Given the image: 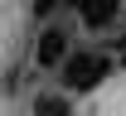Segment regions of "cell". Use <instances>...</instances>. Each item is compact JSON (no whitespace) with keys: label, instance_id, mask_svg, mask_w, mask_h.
Here are the masks:
<instances>
[{"label":"cell","instance_id":"1","mask_svg":"<svg viewBox=\"0 0 126 116\" xmlns=\"http://www.w3.org/2000/svg\"><path fill=\"white\" fill-rule=\"evenodd\" d=\"M53 73H58V82L68 87V92H97V87L107 82V73H111V58L107 53H97V49H68V58H63L58 68H53Z\"/></svg>","mask_w":126,"mask_h":116},{"label":"cell","instance_id":"2","mask_svg":"<svg viewBox=\"0 0 126 116\" xmlns=\"http://www.w3.org/2000/svg\"><path fill=\"white\" fill-rule=\"evenodd\" d=\"M63 58H68V29H63V24H48V29L39 34V49H34V68L53 73Z\"/></svg>","mask_w":126,"mask_h":116},{"label":"cell","instance_id":"3","mask_svg":"<svg viewBox=\"0 0 126 116\" xmlns=\"http://www.w3.org/2000/svg\"><path fill=\"white\" fill-rule=\"evenodd\" d=\"M73 10H78V19L97 34V29H111V24H116L121 0H73Z\"/></svg>","mask_w":126,"mask_h":116},{"label":"cell","instance_id":"4","mask_svg":"<svg viewBox=\"0 0 126 116\" xmlns=\"http://www.w3.org/2000/svg\"><path fill=\"white\" fill-rule=\"evenodd\" d=\"M34 116H73V102L58 92H39L34 97Z\"/></svg>","mask_w":126,"mask_h":116},{"label":"cell","instance_id":"5","mask_svg":"<svg viewBox=\"0 0 126 116\" xmlns=\"http://www.w3.org/2000/svg\"><path fill=\"white\" fill-rule=\"evenodd\" d=\"M63 5H73V0H39V5H34V15H44V19H48L53 10H63Z\"/></svg>","mask_w":126,"mask_h":116},{"label":"cell","instance_id":"6","mask_svg":"<svg viewBox=\"0 0 126 116\" xmlns=\"http://www.w3.org/2000/svg\"><path fill=\"white\" fill-rule=\"evenodd\" d=\"M111 49H121V68H126V39H121V44H111Z\"/></svg>","mask_w":126,"mask_h":116}]
</instances>
